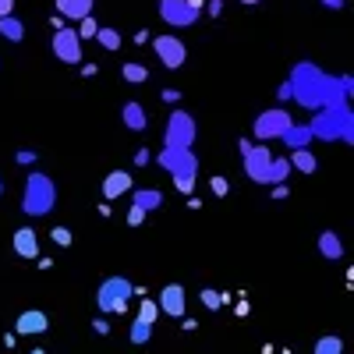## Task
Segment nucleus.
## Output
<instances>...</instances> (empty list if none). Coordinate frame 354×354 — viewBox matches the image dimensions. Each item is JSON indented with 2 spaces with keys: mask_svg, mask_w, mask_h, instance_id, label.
<instances>
[{
  "mask_svg": "<svg viewBox=\"0 0 354 354\" xmlns=\"http://www.w3.org/2000/svg\"><path fill=\"white\" fill-rule=\"evenodd\" d=\"M131 344L135 347H145V344H149V337H153V326H149V322H142V319H131Z\"/></svg>",
  "mask_w": 354,
  "mask_h": 354,
  "instance_id": "obj_23",
  "label": "nucleus"
},
{
  "mask_svg": "<svg viewBox=\"0 0 354 354\" xmlns=\"http://www.w3.org/2000/svg\"><path fill=\"white\" fill-rule=\"evenodd\" d=\"M93 330H96L100 337H106V333H110V322H106V319H96V322H93Z\"/></svg>",
  "mask_w": 354,
  "mask_h": 354,
  "instance_id": "obj_36",
  "label": "nucleus"
},
{
  "mask_svg": "<svg viewBox=\"0 0 354 354\" xmlns=\"http://www.w3.org/2000/svg\"><path fill=\"white\" fill-rule=\"evenodd\" d=\"M202 8H205V0H160V18L170 28H188L198 21Z\"/></svg>",
  "mask_w": 354,
  "mask_h": 354,
  "instance_id": "obj_8",
  "label": "nucleus"
},
{
  "mask_svg": "<svg viewBox=\"0 0 354 354\" xmlns=\"http://www.w3.org/2000/svg\"><path fill=\"white\" fill-rule=\"evenodd\" d=\"M28 354H46V351H43V347H36V351H28Z\"/></svg>",
  "mask_w": 354,
  "mask_h": 354,
  "instance_id": "obj_44",
  "label": "nucleus"
},
{
  "mask_svg": "<svg viewBox=\"0 0 354 354\" xmlns=\"http://www.w3.org/2000/svg\"><path fill=\"white\" fill-rule=\"evenodd\" d=\"M53 53L64 64H82V39L75 28H53Z\"/></svg>",
  "mask_w": 354,
  "mask_h": 354,
  "instance_id": "obj_11",
  "label": "nucleus"
},
{
  "mask_svg": "<svg viewBox=\"0 0 354 354\" xmlns=\"http://www.w3.org/2000/svg\"><path fill=\"white\" fill-rule=\"evenodd\" d=\"M156 163L174 177V188L181 195H192L195 192V181H198V156L192 149H160Z\"/></svg>",
  "mask_w": 354,
  "mask_h": 354,
  "instance_id": "obj_3",
  "label": "nucleus"
},
{
  "mask_svg": "<svg viewBox=\"0 0 354 354\" xmlns=\"http://www.w3.org/2000/svg\"><path fill=\"white\" fill-rule=\"evenodd\" d=\"M15 252L21 259H39V238L32 227H18L15 230Z\"/></svg>",
  "mask_w": 354,
  "mask_h": 354,
  "instance_id": "obj_14",
  "label": "nucleus"
},
{
  "mask_svg": "<svg viewBox=\"0 0 354 354\" xmlns=\"http://www.w3.org/2000/svg\"><path fill=\"white\" fill-rule=\"evenodd\" d=\"M50 238H53V245L68 248V245H71V230H68V227H53V230H50Z\"/></svg>",
  "mask_w": 354,
  "mask_h": 354,
  "instance_id": "obj_31",
  "label": "nucleus"
},
{
  "mask_svg": "<svg viewBox=\"0 0 354 354\" xmlns=\"http://www.w3.org/2000/svg\"><path fill=\"white\" fill-rule=\"evenodd\" d=\"M121 121H124L131 131H145V124H149V113H145V106H142V103H124Z\"/></svg>",
  "mask_w": 354,
  "mask_h": 354,
  "instance_id": "obj_19",
  "label": "nucleus"
},
{
  "mask_svg": "<svg viewBox=\"0 0 354 354\" xmlns=\"http://www.w3.org/2000/svg\"><path fill=\"white\" fill-rule=\"evenodd\" d=\"M241 160L245 174L255 185H270V170H273V153L266 145H252V138H241Z\"/></svg>",
  "mask_w": 354,
  "mask_h": 354,
  "instance_id": "obj_7",
  "label": "nucleus"
},
{
  "mask_svg": "<svg viewBox=\"0 0 354 354\" xmlns=\"http://www.w3.org/2000/svg\"><path fill=\"white\" fill-rule=\"evenodd\" d=\"M160 100H163V103H177V100H181V93H177V88H163Z\"/></svg>",
  "mask_w": 354,
  "mask_h": 354,
  "instance_id": "obj_35",
  "label": "nucleus"
},
{
  "mask_svg": "<svg viewBox=\"0 0 354 354\" xmlns=\"http://www.w3.org/2000/svg\"><path fill=\"white\" fill-rule=\"evenodd\" d=\"M319 252H322V259L340 262V259H344V241H340V234H337V230H322V234H319Z\"/></svg>",
  "mask_w": 354,
  "mask_h": 354,
  "instance_id": "obj_17",
  "label": "nucleus"
},
{
  "mask_svg": "<svg viewBox=\"0 0 354 354\" xmlns=\"http://www.w3.org/2000/svg\"><path fill=\"white\" fill-rule=\"evenodd\" d=\"M131 205H138V209H145V213H153V209H160V205H163V192H156V188H138L135 198H131Z\"/></svg>",
  "mask_w": 354,
  "mask_h": 354,
  "instance_id": "obj_21",
  "label": "nucleus"
},
{
  "mask_svg": "<svg viewBox=\"0 0 354 354\" xmlns=\"http://www.w3.org/2000/svg\"><path fill=\"white\" fill-rule=\"evenodd\" d=\"M93 4L96 0H57V15L68 18V21H82L93 15Z\"/></svg>",
  "mask_w": 354,
  "mask_h": 354,
  "instance_id": "obj_15",
  "label": "nucleus"
},
{
  "mask_svg": "<svg viewBox=\"0 0 354 354\" xmlns=\"http://www.w3.org/2000/svg\"><path fill=\"white\" fill-rule=\"evenodd\" d=\"M121 75H124V82H131V85H142L145 78H149V68H145V64H138V61H128V64L121 68Z\"/></svg>",
  "mask_w": 354,
  "mask_h": 354,
  "instance_id": "obj_24",
  "label": "nucleus"
},
{
  "mask_svg": "<svg viewBox=\"0 0 354 354\" xmlns=\"http://www.w3.org/2000/svg\"><path fill=\"white\" fill-rule=\"evenodd\" d=\"M135 163H138V167H145V163H149V153L138 149V153H135Z\"/></svg>",
  "mask_w": 354,
  "mask_h": 354,
  "instance_id": "obj_40",
  "label": "nucleus"
},
{
  "mask_svg": "<svg viewBox=\"0 0 354 354\" xmlns=\"http://www.w3.org/2000/svg\"><path fill=\"white\" fill-rule=\"evenodd\" d=\"M145 216H149V213H145V209H138V205H131V209H128V227H138Z\"/></svg>",
  "mask_w": 354,
  "mask_h": 354,
  "instance_id": "obj_33",
  "label": "nucleus"
},
{
  "mask_svg": "<svg viewBox=\"0 0 354 354\" xmlns=\"http://www.w3.org/2000/svg\"><path fill=\"white\" fill-rule=\"evenodd\" d=\"M153 50H156V57H160V64L170 68V71L185 68V61H188V46L177 39V36H156V39H153Z\"/></svg>",
  "mask_w": 354,
  "mask_h": 354,
  "instance_id": "obj_10",
  "label": "nucleus"
},
{
  "mask_svg": "<svg viewBox=\"0 0 354 354\" xmlns=\"http://www.w3.org/2000/svg\"><path fill=\"white\" fill-rule=\"evenodd\" d=\"M96 39H100L103 50H117V46H121V32H117V28H106V25H100Z\"/></svg>",
  "mask_w": 354,
  "mask_h": 354,
  "instance_id": "obj_27",
  "label": "nucleus"
},
{
  "mask_svg": "<svg viewBox=\"0 0 354 354\" xmlns=\"http://www.w3.org/2000/svg\"><path fill=\"white\" fill-rule=\"evenodd\" d=\"M198 298H202V305L209 308V312H216V308L223 305V294H220L216 287H205V290H198Z\"/></svg>",
  "mask_w": 354,
  "mask_h": 354,
  "instance_id": "obj_28",
  "label": "nucleus"
},
{
  "mask_svg": "<svg viewBox=\"0 0 354 354\" xmlns=\"http://www.w3.org/2000/svg\"><path fill=\"white\" fill-rule=\"evenodd\" d=\"M57 205V185L46 174H28L25 177V192H21V213L25 216H46Z\"/></svg>",
  "mask_w": 354,
  "mask_h": 354,
  "instance_id": "obj_4",
  "label": "nucleus"
},
{
  "mask_svg": "<svg viewBox=\"0 0 354 354\" xmlns=\"http://www.w3.org/2000/svg\"><path fill=\"white\" fill-rule=\"evenodd\" d=\"M322 4H326L330 11H344V0H322Z\"/></svg>",
  "mask_w": 354,
  "mask_h": 354,
  "instance_id": "obj_41",
  "label": "nucleus"
},
{
  "mask_svg": "<svg viewBox=\"0 0 354 354\" xmlns=\"http://www.w3.org/2000/svg\"><path fill=\"white\" fill-rule=\"evenodd\" d=\"M156 305H160V312H167L170 319H181V315H185V287H181V283H167V287L160 290Z\"/></svg>",
  "mask_w": 354,
  "mask_h": 354,
  "instance_id": "obj_12",
  "label": "nucleus"
},
{
  "mask_svg": "<svg viewBox=\"0 0 354 354\" xmlns=\"http://www.w3.org/2000/svg\"><path fill=\"white\" fill-rule=\"evenodd\" d=\"M351 88H354V78L344 75V78H330L319 64L312 61H301L294 64L290 71V100H298L305 110H322V106H340L351 100Z\"/></svg>",
  "mask_w": 354,
  "mask_h": 354,
  "instance_id": "obj_1",
  "label": "nucleus"
},
{
  "mask_svg": "<svg viewBox=\"0 0 354 354\" xmlns=\"http://www.w3.org/2000/svg\"><path fill=\"white\" fill-rule=\"evenodd\" d=\"M312 354H344V340L340 337H319V344L312 347Z\"/></svg>",
  "mask_w": 354,
  "mask_h": 354,
  "instance_id": "obj_26",
  "label": "nucleus"
},
{
  "mask_svg": "<svg viewBox=\"0 0 354 354\" xmlns=\"http://www.w3.org/2000/svg\"><path fill=\"white\" fill-rule=\"evenodd\" d=\"M131 298H135V287L124 277H106L100 283V290H96V305H100L103 315H121Z\"/></svg>",
  "mask_w": 354,
  "mask_h": 354,
  "instance_id": "obj_5",
  "label": "nucleus"
},
{
  "mask_svg": "<svg viewBox=\"0 0 354 354\" xmlns=\"http://www.w3.org/2000/svg\"><path fill=\"white\" fill-rule=\"evenodd\" d=\"M156 315H160V305H156V301H149V298H142V305H138V315H135V319H142V322H149V326H153Z\"/></svg>",
  "mask_w": 354,
  "mask_h": 354,
  "instance_id": "obj_29",
  "label": "nucleus"
},
{
  "mask_svg": "<svg viewBox=\"0 0 354 354\" xmlns=\"http://www.w3.org/2000/svg\"><path fill=\"white\" fill-rule=\"evenodd\" d=\"M241 4H245V8H255V4H262V0H241Z\"/></svg>",
  "mask_w": 354,
  "mask_h": 354,
  "instance_id": "obj_43",
  "label": "nucleus"
},
{
  "mask_svg": "<svg viewBox=\"0 0 354 354\" xmlns=\"http://www.w3.org/2000/svg\"><path fill=\"white\" fill-rule=\"evenodd\" d=\"M15 11V0H0V18H8Z\"/></svg>",
  "mask_w": 354,
  "mask_h": 354,
  "instance_id": "obj_38",
  "label": "nucleus"
},
{
  "mask_svg": "<svg viewBox=\"0 0 354 354\" xmlns=\"http://www.w3.org/2000/svg\"><path fill=\"white\" fill-rule=\"evenodd\" d=\"M15 160H18L21 167H28V163H36V153H32V149H21V153H18Z\"/></svg>",
  "mask_w": 354,
  "mask_h": 354,
  "instance_id": "obj_34",
  "label": "nucleus"
},
{
  "mask_svg": "<svg viewBox=\"0 0 354 354\" xmlns=\"http://www.w3.org/2000/svg\"><path fill=\"white\" fill-rule=\"evenodd\" d=\"M195 135H198L195 117H192L188 110H174L170 121H167V128H163V149H192Z\"/></svg>",
  "mask_w": 354,
  "mask_h": 354,
  "instance_id": "obj_6",
  "label": "nucleus"
},
{
  "mask_svg": "<svg viewBox=\"0 0 354 354\" xmlns=\"http://www.w3.org/2000/svg\"><path fill=\"white\" fill-rule=\"evenodd\" d=\"M287 160H290V170H301V174H308V177L319 170V160L312 156V149H290Z\"/></svg>",
  "mask_w": 354,
  "mask_h": 354,
  "instance_id": "obj_20",
  "label": "nucleus"
},
{
  "mask_svg": "<svg viewBox=\"0 0 354 354\" xmlns=\"http://www.w3.org/2000/svg\"><path fill=\"white\" fill-rule=\"evenodd\" d=\"M277 96H280V100H290V82H283V85L277 88Z\"/></svg>",
  "mask_w": 354,
  "mask_h": 354,
  "instance_id": "obj_39",
  "label": "nucleus"
},
{
  "mask_svg": "<svg viewBox=\"0 0 354 354\" xmlns=\"http://www.w3.org/2000/svg\"><path fill=\"white\" fill-rule=\"evenodd\" d=\"M46 330H50V319H46L39 308L21 312L18 322H15V333H21V337H28V333H46Z\"/></svg>",
  "mask_w": 354,
  "mask_h": 354,
  "instance_id": "obj_13",
  "label": "nucleus"
},
{
  "mask_svg": "<svg viewBox=\"0 0 354 354\" xmlns=\"http://www.w3.org/2000/svg\"><path fill=\"white\" fill-rule=\"evenodd\" d=\"M273 198H287V185H273Z\"/></svg>",
  "mask_w": 354,
  "mask_h": 354,
  "instance_id": "obj_42",
  "label": "nucleus"
},
{
  "mask_svg": "<svg viewBox=\"0 0 354 354\" xmlns=\"http://www.w3.org/2000/svg\"><path fill=\"white\" fill-rule=\"evenodd\" d=\"M294 170H290V160L283 156V160H277L273 156V170H270V185H287V177H290Z\"/></svg>",
  "mask_w": 354,
  "mask_h": 354,
  "instance_id": "obj_25",
  "label": "nucleus"
},
{
  "mask_svg": "<svg viewBox=\"0 0 354 354\" xmlns=\"http://www.w3.org/2000/svg\"><path fill=\"white\" fill-rule=\"evenodd\" d=\"M308 128H312V138L351 145V142H354V110H351V103L322 106V110H315V117L308 121Z\"/></svg>",
  "mask_w": 354,
  "mask_h": 354,
  "instance_id": "obj_2",
  "label": "nucleus"
},
{
  "mask_svg": "<svg viewBox=\"0 0 354 354\" xmlns=\"http://www.w3.org/2000/svg\"><path fill=\"white\" fill-rule=\"evenodd\" d=\"M209 188H213V195H216V198H223V195L230 192V185H227V177H213V181H209Z\"/></svg>",
  "mask_w": 354,
  "mask_h": 354,
  "instance_id": "obj_32",
  "label": "nucleus"
},
{
  "mask_svg": "<svg viewBox=\"0 0 354 354\" xmlns=\"http://www.w3.org/2000/svg\"><path fill=\"white\" fill-rule=\"evenodd\" d=\"M294 124V117L283 110V106H273V110H262L255 121H252V131L259 142H270V138H280L287 128Z\"/></svg>",
  "mask_w": 354,
  "mask_h": 354,
  "instance_id": "obj_9",
  "label": "nucleus"
},
{
  "mask_svg": "<svg viewBox=\"0 0 354 354\" xmlns=\"http://www.w3.org/2000/svg\"><path fill=\"white\" fill-rule=\"evenodd\" d=\"M96 32H100V21L93 15L78 21V39H96Z\"/></svg>",
  "mask_w": 354,
  "mask_h": 354,
  "instance_id": "obj_30",
  "label": "nucleus"
},
{
  "mask_svg": "<svg viewBox=\"0 0 354 354\" xmlns=\"http://www.w3.org/2000/svg\"><path fill=\"white\" fill-rule=\"evenodd\" d=\"M280 138H283L287 149H308V145H312V128L308 124H290Z\"/></svg>",
  "mask_w": 354,
  "mask_h": 354,
  "instance_id": "obj_18",
  "label": "nucleus"
},
{
  "mask_svg": "<svg viewBox=\"0 0 354 354\" xmlns=\"http://www.w3.org/2000/svg\"><path fill=\"white\" fill-rule=\"evenodd\" d=\"M124 192H131V174L128 170H113V174L103 177V198H117Z\"/></svg>",
  "mask_w": 354,
  "mask_h": 354,
  "instance_id": "obj_16",
  "label": "nucleus"
},
{
  "mask_svg": "<svg viewBox=\"0 0 354 354\" xmlns=\"http://www.w3.org/2000/svg\"><path fill=\"white\" fill-rule=\"evenodd\" d=\"M205 11H209V15L216 18V15L223 11V0H209V4H205Z\"/></svg>",
  "mask_w": 354,
  "mask_h": 354,
  "instance_id": "obj_37",
  "label": "nucleus"
},
{
  "mask_svg": "<svg viewBox=\"0 0 354 354\" xmlns=\"http://www.w3.org/2000/svg\"><path fill=\"white\" fill-rule=\"evenodd\" d=\"M0 36H4L8 43H21L25 39V25L15 15H8V18H0Z\"/></svg>",
  "mask_w": 354,
  "mask_h": 354,
  "instance_id": "obj_22",
  "label": "nucleus"
},
{
  "mask_svg": "<svg viewBox=\"0 0 354 354\" xmlns=\"http://www.w3.org/2000/svg\"><path fill=\"white\" fill-rule=\"evenodd\" d=\"M0 195H4V181H0Z\"/></svg>",
  "mask_w": 354,
  "mask_h": 354,
  "instance_id": "obj_45",
  "label": "nucleus"
}]
</instances>
